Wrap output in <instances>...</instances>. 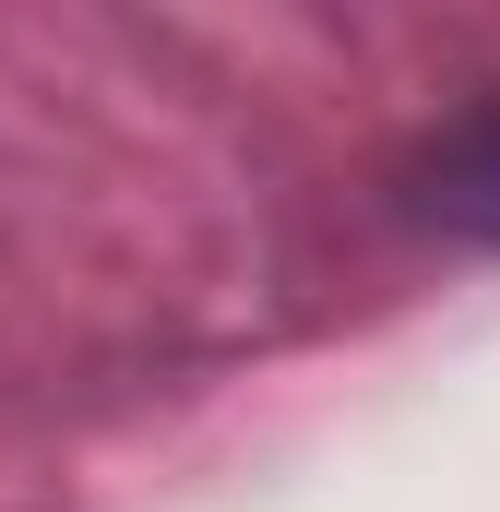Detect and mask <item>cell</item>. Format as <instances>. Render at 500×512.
<instances>
[{"instance_id": "obj_1", "label": "cell", "mask_w": 500, "mask_h": 512, "mask_svg": "<svg viewBox=\"0 0 500 512\" xmlns=\"http://www.w3.org/2000/svg\"><path fill=\"white\" fill-rule=\"evenodd\" d=\"M441 215L453 227H500V120L441 143Z\"/></svg>"}]
</instances>
